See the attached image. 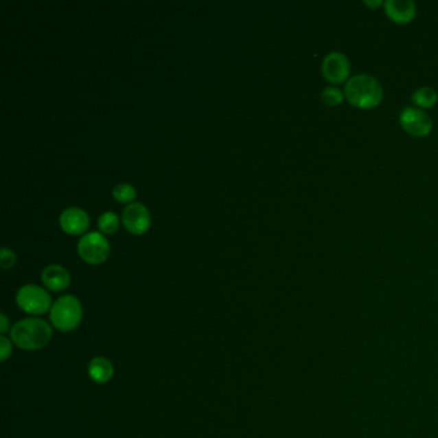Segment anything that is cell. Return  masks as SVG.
<instances>
[{
  "mask_svg": "<svg viewBox=\"0 0 438 438\" xmlns=\"http://www.w3.org/2000/svg\"><path fill=\"white\" fill-rule=\"evenodd\" d=\"M398 121L401 128L414 138H426L433 129V122L428 113L417 107H405L401 111Z\"/></svg>",
  "mask_w": 438,
  "mask_h": 438,
  "instance_id": "6",
  "label": "cell"
},
{
  "mask_svg": "<svg viewBox=\"0 0 438 438\" xmlns=\"http://www.w3.org/2000/svg\"><path fill=\"white\" fill-rule=\"evenodd\" d=\"M321 72L333 85L347 82L351 73L349 57L342 51H330L321 62Z\"/></svg>",
  "mask_w": 438,
  "mask_h": 438,
  "instance_id": "7",
  "label": "cell"
},
{
  "mask_svg": "<svg viewBox=\"0 0 438 438\" xmlns=\"http://www.w3.org/2000/svg\"><path fill=\"white\" fill-rule=\"evenodd\" d=\"M60 225L66 233L79 235L89 227V216L84 209L79 207H69L60 216Z\"/></svg>",
  "mask_w": 438,
  "mask_h": 438,
  "instance_id": "10",
  "label": "cell"
},
{
  "mask_svg": "<svg viewBox=\"0 0 438 438\" xmlns=\"http://www.w3.org/2000/svg\"><path fill=\"white\" fill-rule=\"evenodd\" d=\"M321 100L327 106L336 107V106H339L346 98H345V93L339 88L334 87V85H328L321 91Z\"/></svg>",
  "mask_w": 438,
  "mask_h": 438,
  "instance_id": "14",
  "label": "cell"
},
{
  "mask_svg": "<svg viewBox=\"0 0 438 438\" xmlns=\"http://www.w3.org/2000/svg\"><path fill=\"white\" fill-rule=\"evenodd\" d=\"M364 4H365V5H368L370 8H378V7L384 4V1H382V0H376V1L365 0V1H364Z\"/></svg>",
  "mask_w": 438,
  "mask_h": 438,
  "instance_id": "20",
  "label": "cell"
},
{
  "mask_svg": "<svg viewBox=\"0 0 438 438\" xmlns=\"http://www.w3.org/2000/svg\"><path fill=\"white\" fill-rule=\"evenodd\" d=\"M16 253L12 249L3 247L0 251V266L3 270H8L13 268V265L16 264Z\"/></svg>",
  "mask_w": 438,
  "mask_h": 438,
  "instance_id": "17",
  "label": "cell"
},
{
  "mask_svg": "<svg viewBox=\"0 0 438 438\" xmlns=\"http://www.w3.org/2000/svg\"><path fill=\"white\" fill-rule=\"evenodd\" d=\"M78 252L80 257L91 265L104 262L110 256V243L100 231H89L79 239Z\"/></svg>",
  "mask_w": 438,
  "mask_h": 438,
  "instance_id": "5",
  "label": "cell"
},
{
  "mask_svg": "<svg viewBox=\"0 0 438 438\" xmlns=\"http://www.w3.org/2000/svg\"><path fill=\"white\" fill-rule=\"evenodd\" d=\"M345 98L358 110H373L383 100V87L368 73H358L345 84Z\"/></svg>",
  "mask_w": 438,
  "mask_h": 438,
  "instance_id": "1",
  "label": "cell"
},
{
  "mask_svg": "<svg viewBox=\"0 0 438 438\" xmlns=\"http://www.w3.org/2000/svg\"><path fill=\"white\" fill-rule=\"evenodd\" d=\"M16 302L21 310L31 315H43L53 306L49 293L36 284L21 287L16 295Z\"/></svg>",
  "mask_w": 438,
  "mask_h": 438,
  "instance_id": "4",
  "label": "cell"
},
{
  "mask_svg": "<svg viewBox=\"0 0 438 438\" xmlns=\"http://www.w3.org/2000/svg\"><path fill=\"white\" fill-rule=\"evenodd\" d=\"M122 222L130 233L143 234L150 228V211L140 202H131L122 209Z\"/></svg>",
  "mask_w": 438,
  "mask_h": 438,
  "instance_id": "8",
  "label": "cell"
},
{
  "mask_svg": "<svg viewBox=\"0 0 438 438\" xmlns=\"http://www.w3.org/2000/svg\"><path fill=\"white\" fill-rule=\"evenodd\" d=\"M41 281L51 292H60L69 288L71 283L70 273L62 265H48L41 273Z\"/></svg>",
  "mask_w": 438,
  "mask_h": 438,
  "instance_id": "11",
  "label": "cell"
},
{
  "mask_svg": "<svg viewBox=\"0 0 438 438\" xmlns=\"http://www.w3.org/2000/svg\"><path fill=\"white\" fill-rule=\"evenodd\" d=\"M112 196L121 203H128L130 200L135 198L137 190L134 189V187L130 185L128 183H121V184H117L113 188Z\"/></svg>",
  "mask_w": 438,
  "mask_h": 438,
  "instance_id": "16",
  "label": "cell"
},
{
  "mask_svg": "<svg viewBox=\"0 0 438 438\" xmlns=\"http://www.w3.org/2000/svg\"><path fill=\"white\" fill-rule=\"evenodd\" d=\"M12 343H13L12 339L7 338L5 336L0 337V360L3 362L12 356V351H13Z\"/></svg>",
  "mask_w": 438,
  "mask_h": 438,
  "instance_id": "18",
  "label": "cell"
},
{
  "mask_svg": "<svg viewBox=\"0 0 438 438\" xmlns=\"http://www.w3.org/2000/svg\"><path fill=\"white\" fill-rule=\"evenodd\" d=\"M411 102L415 104L417 108L428 110L437 104V91L430 87H422L413 93Z\"/></svg>",
  "mask_w": 438,
  "mask_h": 438,
  "instance_id": "13",
  "label": "cell"
},
{
  "mask_svg": "<svg viewBox=\"0 0 438 438\" xmlns=\"http://www.w3.org/2000/svg\"><path fill=\"white\" fill-rule=\"evenodd\" d=\"M84 316L80 299L72 295H65L57 299L49 311V318L54 328L69 333L79 327Z\"/></svg>",
  "mask_w": 438,
  "mask_h": 438,
  "instance_id": "3",
  "label": "cell"
},
{
  "mask_svg": "<svg viewBox=\"0 0 438 438\" xmlns=\"http://www.w3.org/2000/svg\"><path fill=\"white\" fill-rule=\"evenodd\" d=\"M10 327V320L4 312H1L0 314V333H1V336H4L8 332Z\"/></svg>",
  "mask_w": 438,
  "mask_h": 438,
  "instance_id": "19",
  "label": "cell"
},
{
  "mask_svg": "<svg viewBox=\"0 0 438 438\" xmlns=\"http://www.w3.org/2000/svg\"><path fill=\"white\" fill-rule=\"evenodd\" d=\"M53 329L45 320L26 318L17 321L10 329L12 342L21 349L38 351L49 345Z\"/></svg>",
  "mask_w": 438,
  "mask_h": 438,
  "instance_id": "2",
  "label": "cell"
},
{
  "mask_svg": "<svg viewBox=\"0 0 438 438\" xmlns=\"http://www.w3.org/2000/svg\"><path fill=\"white\" fill-rule=\"evenodd\" d=\"M119 216L112 211H107V212L102 214L98 219V227L106 234L115 233L116 230L119 229Z\"/></svg>",
  "mask_w": 438,
  "mask_h": 438,
  "instance_id": "15",
  "label": "cell"
},
{
  "mask_svg": "<svg viewBox=\"0 0 438 438\" xmlns=\"http://www.w3.org/2000/svg\"><path fill=\"white\" fill-rule=\"evenodd\" d=\"M88 374L89 378L97 384H106L113 378L115 368L108 358L97 356L90 360Z\"/></svg>",
  "mask_w": 438,
  "mask_h": 438,
  "instance_id": "12",
  "label": "cell"
},
{
  "mask_svg": "<svg viewBox=\"0 0 438 438\" xmlns=\"http://www.w3.org/2000/svg\"><path fill=\"white\" fill-rule=\"evenodd\" d=\"M383 8L389 20L400 25L411 22L417 16V5L413 0H386Z\"/></svg>",
  "mask_w": 438,
  "mask_h": 438,
  "instance_id": "9",
  "label": "cell"
}]
</instances>
